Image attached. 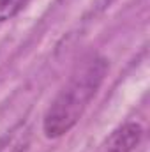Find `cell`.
<instances>
[{
    "instance_id": "7a4b0ae2",
    "label": "cell",
    "mask_w": 150,
    "mask_h": 152,
    "mask_svg": "<svg viewBox=\"0 0 150 152\" xmlns=\"http://www.w3.org/2000/svg\"><path fill=\"white\" fill-rule=\"evenodd\" d=\"M143 138V127L136 122H125L103 142L97 152H133Z\"/></svg>"
},
{
    "instance_id": "6da1fadb",
    "label": "cell",
    "mask_w": 150,
    "mask_h": 152,
    "mask_svg": "<svg viewBox=\"0 0 150 152\" xmlns=\"http://www.w3.org/2000/svg\"><path fill=\"white\" fill-rule=\"evenodd\" d=\"M106 73L108 62L99 55H92L76 66L67 83L44 113L42 131L46 138H60L74 127L92 97L97 94Z\"/></svg>"
},
{
    "instance_id": "3957f363",
    "label": "cell",
    "mask_w": 150,
    "mask_h": 152,
    "mask_svg": "<svg viewBox=\"0 0 150 152\" xmlns=\"http://www.w3.org/2000/svg\"><path fill=\"white\" fill-rule=\"evenodd\" d=\"M30 0H0V21L12 20Z\"/></svg>"
}]
</instances>
